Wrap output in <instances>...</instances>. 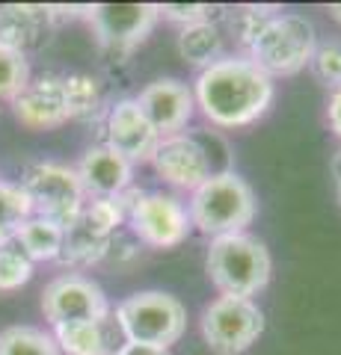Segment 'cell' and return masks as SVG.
Masks as SVG:
<instances>
[{
    "label": "cell",
    "instance_id": "6da1fadb",
    "mask_svg": "<svg viewBox=\"0 0 341 355\" xmlns=\"http://www.w3.org/2000/svg\"><path fill=\"white\" fill-rule=\"evenodd\" d=\"M273 80L249 57H223L199 71L193 98L214 128H247L273 104Z\"/></svg>",
    "mask_w": 341,
    "mask_h": 355
},
{
    "label": "cell",
    "instance_id": "7a4b0ae2",
    "mask_svg": "<svg viewBox=\"0 0 341 355\" xmlns=\"http://www.w3.org/2000/svg\"><path fill=\"white\" fill-rule=\"evenodd\" d=\"M208 279L219 291V296H244L252 299L270 282V252L252 234H226L214 237L208 246Z\"/></svg>",
    "mask_w": 341,
    "mask_h": 355
},
{
    "label": "cell",
    "instance_id": "3957f363",
    "mask_svg": "<svg viewBox=\"0 0 341 355\" xmlns=\"http://www.w3.org/2000/svg\"><path fill=\"white\" fill-rule=\"evenodd\" d=\"M190 222L208 237L244 234L256 219V193L235 169L223 175H211L202 187H196L187 202Z\"/></svg>",
    "mask_w": 341,
    "mask_h": 355
},
{
    "label": "cell",
    "instance_id": "277c9868",
    "mask_svg": "<svg viewBox=\"0 0 341 355\" xmlns=\"http://www.w3.org/2000/svg\"><path fill=\"white\" fill-rule=\"evenodd\" d=\"M119 329L128 343L169 349L178 343L187 329V308L181 299L163 291H140L116 305L113 311Z\"/></svg>",
    "mask_w": 341,
    "mask_h": 355
},
{
    "label": "cell",
    "instance_id": "5b68a950",
    "mask_svg": "<svg viewBox=\"0 0 341 355\" xmlns=\"http://www.w3.org/2000/svg\"><path fill=\"white\" fill-rule=\"evenodd\" d=\"M315 48L317 33L309 18L297 12H276L244 57H249L252 65H258L273 80V77H291L303 71L312 62Z\"/></svg>",
    "mask_w": 341,
    "mask_h": 355
},
{
    "label": "cell",
    "instance_id": "8992f818",
    "mask_svg": "<svg viewBox=\"0 0 341 355\" xmlns=\"http://www.w3.org/2000/svg\"><path fill=\"white\" fill-rule=\"evenodd\" d=\"M21 190L27 193L33 205V216H45L65 231L74 219L81 216L86 205L83 184L78 178V169L65 163H30L21 175Z\"/></svg>",
    "mask_w": 341,
    "mask_h": 355
},
{
    "label": "cell",
    "instance_id": "52a82bcc",
    "mask_svg": "<svg viewBox=\"0 0 341 355\" xmlns=\"http://www.w3.org/2000/svg\"><path fill=\"white\" fill-rule=\"evenodd\" d=\"M264 335V311L244 296H217L202 311V338L217 355H240Z\"/></svg>",
    "mask_w": 341,
    "mask_h": 355
},
{
    "label": "cell",
    "instance_id": "ba28073f",
    "mask_svg": "<svg viewBox=\"0 0 341 355\" xmlns=\"http://www.w3.org/2000/svg\"><path fill=\"white\" fill-rule=\"evenodd\" d=\"M128 225L151 249H175L190 234L193 222L172 193H140L128 210Z\"/></svg>",
    "mask_w": 341,
    "mask_h": 355
},
{
    "label": "cell",
    "instance_id": "9c48e42d",
    "mask_svg": "<svg viewBox=\"0 0 341 355\" xmlns=\"http://www.w3.org/2000/svg\"><path fill=\"white\" fill-rule=\"evenodd\" d=\"M90 24L101 48L110 57L122 60L155 30L160 18L158 3H95L86 6Z\"/></svg>",
    "mask_w": 341,
    "mask_h": 355
},
{
    "label": "cell",
    "instance_id": "30bf717a",
    "mask_svg": "<svg viewBox=\"0 0 341 355\" xmlns=\"http://www.w3.org/2000/svg\"><path fill=\"white\" fill-rule=\"evenodd\" d=\"M110 311L113 308H110L104 291L81 272H63L42 291V314L53 329L107 317Z\"/></svg>",
    "mask_w": 341,
    "mask_h": 355
},
{
    "label": "cell",
    "instance_id": "8fae6325",
    "mask_svg": "<svg viewBox=\"0 0 341 355\" xmlns=\"http://www.w3.org/2000/svg\"><path fill=\"white\" fill-rule=\"evenodd\" d=\"M104 146L122 154L128 163H151L160 146V133L142 116L134 98H122V101H116L107 110Z\"/></svg>",
    "mask_w": 341,
    "mask_h": 355
},
{
    "label": "cell",
    "instance_id": "7c38bea8",
    "mask_svg": "<svg viewBox=\"0 0 341 355\" xmlns=\"http://www.w3.org/2000/svg\"><path fill=\"white\" fill-rule=\"evenodd\" d=\"M151 166H155L158 175L169 187L187 190V193H193L196 187H202L208 178H211V163H208L196 137L187 130L163 137L155 157H151Z\"/></svg>",
    "mask_w": 341,
    "mask_h": 355
},
{
    "label": "cell",
    "instance_id": "4fadbf2b",
    "mask_svg": "<svg viewBox=\"0 0 341 355\" xmlns=\"http://www.w3.org/2000/svg\"><path fill=\"white\" fill-rule=\"evenodd\" d=\"M134 101L142 110V116L151 121V128L160 133V139L172 137V133H181L196 110L193 89L181 80H175V77L151 80Z\"/></svg>",
    "mask_w": 341,
    "mask_h": 355
},
{
    "label": "cell",
    "instance_id": "5bb4252c",
    "mask_svg": "<svg viewBox=\"0 0 341 355\" xmlns=\"http://www.w3.org/2000/svg\"><path fill=\"white\" fill-rule=\"evenodd\" d=\"M15 119L30 130H51L69 121V110H65V92H63V77L57 74H42L24 86L15 101Z\"/></svg>",
    "mask_w": 341,
    "mask_h": 355
},
{
    "label": "cell",
    "instance_id": "9a60e30c",
    "mask_svg": "<svg viewBox=\"0 0 341 355\" xmlns=\"http://www.w3.org/2000/svg\"><path fill=\"white\" fill-rule=\"evenodd\" d=\"M53 33L51 6L39 3H6L0 6V42L18 53H33L48 44Z\"/></svg>",
    "mask_w": 341,
    "mask_h": 355
},
{
    "label": "cell",
    "instance_id": "2e32d148",
    "mask_svg": "<svg viewBox=\"0 0 341 355\" xmlns=\"http://www.w3.org/2000/svg\"><path fill=\"white\" fill-rule=\"evenodd\" d=\"M74 169H78L83 193L92 198L122 196L125 190H131V181H134V163H128L122 154L107 148L104 142L86 151L83 160L74 166Z\"/></svg>",
    "mask_w": 341,
    "mask_h": 355
},
{
    "label": "cell",
    "instance_id": "e0dca14e",
    "mask_svg": "<svg viewBox=\"0 0 341 355\" xmlns=\"http://www.w3.org/2000/svg\"><path fill=\"white\" fill-rule=\"evenodd\" d=\"M53 340L65 355H116L125 347V335L119 329L113 311L98 320H83V323H69L53 329Z\"/></svg>",
    "mask_w": 341,
    "mask_h": 355
},
{
    "label": "cell",
    "instance_id": "ac0fdd59",
    "mask_svg": "<svg viewBox=\"0 0 341 355\" xmlns=\"http://www.w3.org/2000/svg\"><path fill=\"white\" fill-rule=\"evenodd\" d=\"M116 234H107L104 228H98L95 222L86 216V210H81V216L65 228L63 234V252H60V263L69 270H86V266L101 263L110 246H113Z\"/></svg>",
    "mask_w": 341,
    "mask_h": 355
},
{
    "label": "cell",
    "instance_id": "d6986e66",
    "mask_svg": "<svg viewBox=\"0 0 341 355\" xmlns=\"http://www.w3.org/2000/svg\"><path fill=\"white\" fill-rule=\"evenodd\" d=\"M63 234L65 231L57 222H51L45 216H30L13 234V240L27 252V258L33 263H51V261H60Z\"/></svg>",
    "mask_w": 341,
    "mask_h": 355
},
{
    "label": "cell",
    "instance_id": "ffe728a7",
    "mask_svg": "<svg viewBox=\"0 0 341 355\" xmlns=\"http://www.w3.org/2000/svg\"><path fill=\"white\" fill-rule=\"evenodd\" d=\"M63 92H65V110L72 121H95L104 113V92L101 83L92 74L74 71L63 77Z\"/></svg>",
    "mask_w": 341,
    "mask_h": 355
},
{
    "label": "cell",
    "instance_id": "44dd1931",
    "mask_svg": "<svg viewBox=\"0 0 341 355\" xmlns=\"http://www.w3.org/2000/svg\"><path fill=\"white\" fill-rule=\"evenodd\" d=\"M178 53L184 62L196 69H208L211 62L223 60V27L219 24H193L178 33Z\"/></svg>",
    "mask_w": 341,
    "mask_h": 355
},
{
    "label": "cell",
    "instance_id": "7402d4cb",
    "mask_svg": "<svg viewBox=\"0 0 341 355\" xmlns=\"http://www.w3.org/2000/svg\"><path fill=\"white\" fill-rule=\"evenodd\" d=\"M0 355H60V347L45 329L9 326L0 331Z\"/></svg>",
    "mask_w": 341,
    "mask_h": 355
},
{
    "label": "cell",
    "instance_id": "603a6c76",
    "mask_svg": "<svg viewBox=\"0 0 341 355\" xmlns=\"http://www.w3.org/2000/svg\"><path fill=\"white\" fill-rule=\"evenodd\" d=\"M276 15L273 6H256V3H247V6H235L232 12H226V27L232 33V39L240 44L244 51L252 48V42L261 36V30L270 24V18Z\"/></svg>",
    "mask_w": 341,
    "mask_h": 355
},
{
    "label": "cell",
    "instance_id": "cb8c5ba5",
    "mask_svg": "<svg viewBox=\"0 0 341 355\" xmlns=\"http://www.w3.org/2000/svg\"><path fill=\"white\" fill-rule=\"evenodd\" d=\"M33 270H36V263H33L27 258V252L9 237L3 246H0V291L3 293L21 291V287L33 279Z\"/></svg>",
    "mask_w": 341,
    "mask_h": 355
},
{
    "label": "cell",
    "instance_id": "d4e9b609",
    "mask_svg": "<svg viewBox=\"0 0 341 355\" xmlns=\"http://www.w3.org/2000/svg\"><path fill=\"white\" fill-rule=\"evenodd\" d=\"M33 216V205L21 184H6L0 181V234L13 237L15 231Z\"/></svg>",
    "mask_w": 341,
    "mask_h": 355
},
{
    "label": "cell",
    "instance_id": "484cf974",
    "mask_svg": "<svg viewBox=\"0 0 341 355\" xmlns=\"http://www.w3.org/2000/svg\"><path fill=\"white\" fill-rule=\"evenodd\" d=\"M30 83V62L24 53L13 51L9 44L0 42V101H15Z\"/></svg>",
    "mask_w": 341,
    "mask_h": 355
},
{
    "label": "cell",
    "instance_id": "4316f807",
    "mask_svg": "<svg viewBox=\"0 0 341 355\" xmlns=\"http://www.w3.org/2000/svg\"><path fill=\"white\" fill-rule=\"evenodd\" d=\"M160 15L167 21H175L181 27H193V24H219L226 18L223 6H211V3H160Z\"/></svg>",
    "mask_w": 341,
    "mask_h": 355
},
{
    "label": "cell",
    "instance_id": "83f0119b",
    "mask_svg": "<svg viewBox=\"0 0 341 355\" xmlns=\"http://www.w3.org/2000/svg\"><path fill=\"white\" fill-rule=\"evenodd\" d=\"M312 71L326 86H341V42H324L312 53Z\"/></svg>",
    "mask_w": 341,
    "mask_h": 355
},
{
    "label": "cell",
    "instance_id": "f1b7e54d",
    "mask_svg": "<svg viewBox=\"0 0 341 355\" xmlns=\"http://www.w3.org/2000/svg\"><path fill=\"white\" fill-rule=\"evenodd\" d=\"M326 121L333 133L341 139V86L333 89V95H329V104H326Z\"/></svg>",
    "mask_w": 341,
    "mask_h": 355
},
{
    "label": "cell",
    "instance_id": "f546056e",
    "mask_svg": "<svg viewBox=\"0 0 341 355\" xmlns=\"http://www.w3.org/2000/svg\"><path fill=\"white\" fill-rule=\"evenodd\" d=\"M116 355H169V349H155V347H142V343H125Z\"/></svg>",
    "mask_w": 341,
    "mask_h": 355
},
{
    "label": "cell",
    "instance_id": "4dcf8cb0",
    "mask_svg": "<svg viewBox=\"0 0 341 355\" xmlns=\"http://www.w3.org/2000/svg\"><path fill=\"white\" fill-rule=\"evenodd\" d=\"M333 178H335L338 187H341V148L333 154Z\"/></svg>",
    "mask_w": 341,
    "mask_h": 355
},
{
    "label": "cell",
    "instance_id": "1f68e13d",
    "mask_svg": "<svg viewBox=\"0 0 341 355\" xmlns=\"http://www.w3.org/2000/svg\"><path fill=\"white\" fill-rule=\"evenodd\" d=\"M329 15H333L335 24H341V3H333V6H329Z\"/></svg>",
    "mask_w": 341,
    "mask_h": 355
},
{
    "label": "cell",
    "instance_id": "d6a6232c",
    "mask_svg": "<svg viewBox=\"0 0 341 355\" xmlns=\"http://www.w3.org/2000/svg\"><path fill=\"white\" fill-rule=\"evenodd\" d=\"M6 240H9V237H3V234H0V246H3V243H6Z\"/></svg>",
    "mask_w": 341,
    "mask_h": 355
},
{
    "label": "cell",
    "instance_id": "836d02e7",
    "mask_svg": "<svg viewBox=\"0 0 341 355\" xmlns=\"http://www.w3.org/2000/svg\"><path fill=\"white\" fill-rule=\"evenodd\" d=\"M338 205H341V187H338Z\"/></svg>",
    "mask_w": 341,
    "mask_h": 355
}]
</instances>
